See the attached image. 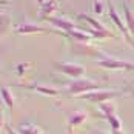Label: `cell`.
<instances>
[{
	"label": "cell",
	"mask_w": 134,
	"mask_h": 134,
	"mask_svg": "<svg viewBox=\"0 0 134 134\" xmlns=\"http://www.w3.org/2000/svg\"><path fill=\"white\" fill-rule=\"evenodd\" d=\"M97 65L100 68H105L109 71H134V62H128V60H122L117 57H111L108 54H103L97 62Z\"/></svg>",
	"instance_id": "cell-1"
},
{
	"label": "cell",
	"mask_w": 134,
	"mask_h": 134,
	"mask_svg": "<svg viewBox=\"0 0 134 134\" xmlns=\"http://www.w3.org/2000/svg\"><path fill=\"white\" fill-rule=\"evenodd\" d=\"M66 88H68V93H71L72 96H82V94L100 90V83L82 77V79H76V80H72L71 83H68Z\"/></svg>",
	"instance_id": "cell-2"
},
{
	"label": "cell",
	"mask_w": 134,
	"mask_h": 134,
	"mask_svg": "<svg viewBox=\"0 0 134 134\" xmlns=\"http://www.w3.org/2000/svg\"><path fill=\"white\" fill-rule=\"evenodd\" d=\"M54 68L59 69L62 74H65L71 79H82L83 74H85V66L83 65H79V63H74V62H57L54 63Z\"/></svg>",
	"instance_id": "cell-3"
},
{
	"label": "cell",
	"mask_w": 134,
	"mask_h": 134,
	"mask_svg": "<svg viewBox=\"0 0 134 134\" xmlns=\"http://www.w3.org/2000/svg\"><path fill=\"white\" fill-rule=\"evenodd\" d=\"M120 94L122 91H116V90H96V91H91V93L82 94L80 99L88 100V102H94V103H103V102H108L113 97H117Z\"/></svg>",
	"instance_id": "cell-4"
},
{
	"label": "cell",
	"mask_w": 134,
	"mask_h": 134,
	"mask_svg": "<svg viewBox=\"0 0 134 134\" xmlns=\"http://www.w3.org/2000/svg\"><path fill=\"white\" fill-rule=\"evenodd\" d=\"M107 3H108V13H109V19H111V20H113V23H114V25H116V26L122 31V34H123L125 40H126L134 48V37L131 36V32L128 31V28H126V25H125V22L120 19V15L117 14L116 8H114V5H113V2H111V0H107Z\"/></svg>",
	"instance_id": "cell-5"
},
{
	"label": "cell",
	"mask_w": 134,
	"mask_h": 134,
	"mask_svg": "<svg viewBox=\"0 0 134 134\" xmlns=\"http://www.w3.org/2000/svg\"><path fill=\"white\" fill-rule=\"evenodd\" d=\"M72 51L76 54H79V55H86V57H96V55H99V57H102L105 53H102V51H99L96 46H91L88 42H72Z\"/></svg>",
	"instance_id": "cell-6"
},
{
	"label": "cell",
	"mask_w": 134,
	"mask_h": 134,
	"mask_svg": "<svg viewBox=\"0 0 134 134\" xmlns=\"http://www.w3.org/2000/svg\"><path fill=\"white\" fill-rule=\"evenodd\" d=\"M45 32H54V31L43 28L37 23H32V22H22L15 28V34H45Z\"/></svg>",
	"instance_id": "cell-7"
},
{
	"label": "cell",
	"mask_w": 134,
	"mask_h": 134,
	"mask_svg": "<svg viewBox=\"0 0 134 134\" xmlns=\"http://www.w3.org/2000/svg\"><path fill=\"white\" fill-rule=\"evenodd\" d=\"M79 17H80V19H83V20L86 22V25H90V26L93 28L94 31H97V32H103V34L109 36L111 39H114V37H116V36H114V34H113V32H111V31H109L108 28L103 26V25H102V23H100V22H99V20H97L96 17L90 15V14H80Z\"/></svg>",
	"instance_id": "cell-8"
},
{
	"label": "cell",
	"mask_w": 134,
	"mask_h": 134,
	"mask_svg": "<svg viewBox=\"0 0 134 134\" xmlns=\"http://www.w3.org/2000/svg\"><path fill=\"white\" fill-rule=\"evenodd\" d=\"M46 20H48L49 23H53L54 26L60 28V29L63 31V34H66V32H69V31L79 28L74 22H71V20L66 19V17H55V15H53V17H49V19H46Z\"/></svg>",
	"instance_id": "cell-9"
},
{
	"label": "cell",
	"mask_w": 134,
	"mask_h": 134,
	"mask_svg": "<svg viewBox=\"0 0 134 134\" xmlns=\"http://www.w3.org/2000/svg\"><path fill=\"white\" fill-rule=\"evenodd\" d=\"M19 86H23V88H28V90L37 91V93L45 94V96H59V90L51 88V86H46V85H40V83H19Z\"/></svg>",
	"instance_id": "cell-10"
},
{
	"label": "cell",
	"mask_w": 134,
	"mask_h": 134,
	"mask_svg": "<svg viewBox=\"0 0 134 134\" xmlns=\"http://www.w3.org/2000/svg\"><path fill=\"white\" fill-rule=\"evenodd\" d=\"M57 8H59V2H57V0H46V3L40 6L39 19H40V20H46V19L53 17V13L57 11Z\"/></svg>",
	"instance_id": "cell-11"
},
{
	"label": "cell",
	"mask_w": 134,
	"mask_h": 134,
	"mask_svg": "<svg viewBox=\"0 0 134 134\" xmlns=\"http://www.w3.org/2000/svg\"><path fill=\"white\" fill-rule=\"evenodd\" d=\"M63 36H68L72 42H90L93 39V36L88 31H85L83 28H76V29L69 31L66 34H63Z\"/></svg>",
	"instance_id": "cell-12"
},
{
	"label": "cell",
	"mask_w": 134,
	"mask_h": 134,
	"mask_svg": "<svg viewBox=\"0 0 134 134\" xmlns=\"http://www.w3.org/2000/svg\"><path fill=\"white\" fill-rule=\"evenodd\" d=\"M17 133L19 134H45L37 125L32 123H22L17 126Z\"/></svg>",
	"instance_id": "cell-13"
},
{
	"label": "cell",
	"mask_w": 134,
	"mask_h": 134,
	"mask_svg": "<svg viewBox=\"0 0 134 134\" xmlns=\"http://www.w3.org/2000/svg\"><path fill=\"white\" fill-rule=\"evenodd\" d=\"M0 96H2V100L6 105V108H9V111H11L14 108V96L11 93V90L6 86H0Z\"/></svg>",
	"instance_id": "cell-14"
},
{
	"label": "cell",
	"mask_w": 134,
	"mask_h": 134,
	"mask_svg": "<svg viewBox=\"0 0 134 134\" xmlns=\"http://www.w3.org/2000/svg\"><path fill=\"white\" fill-rule=\"evenodd\" d=\"M123 13H125V25L128 28V31L131 32V36H134V13L130 9L126 3L123 5Z\"/></svg>",
	"instance_id": "cell-15"
},
{
	"label": "cell",
	"mask_w": 134,
	"mask_h": 134,
	"mask_svg": "<svg viewBox=\"0 0 134 134\" xmlns=\"http://www.w3.org/2000/svg\"><path fill=\"white\" fill-rule=\"evenodd\" d=\"M85 119H86V114L82 113V111L71 113V116H69V125H71V128L76 126V125H80L82 122H85Z\"/></svg>",
	"instance_id": "cell-16"
},
{
	"label": "cell",
	"mask_w": 134,
	"mask_h": 134,
	"mask_svg": "<svg viewBox=\"0 0 134 134\" xmlns=\"http://www.w3.org/2000/svg\"><path fill=\"white\" fill-rule=\"evenodd\" d=\"M11 25V15L8 13H0V34H5Z\"/></svg>",
	"instance_id": "cell-17"
},
{
	"label": "cell",
	"mask_w": 134,
	"mask_h": 134,
	"mask_svg": "<svg viewBox=\"0 0 134 134\" xmlns=\"http://www.w3.org/2000/svg\"><path fill=\"white\" fill-rule=\"evenodd\" d=\"M99 107L102 109V113L105 114V116H111V114H116V107H114V103H111L109 100L108 102H103V103H99Z\"/></svg>",
	"instance_id": "cell-18"
},
{
	"label": "cell",
	"mask_w": 134,
	"mask_h": 134,
	"mask_svg": "<svg viewBox=\"0 0 134 134\" xmlns=\"http://www.w3.org/2000/svg\"><path fill=\"white\" fill-rule=\"evenodd\" d=\"M107 119H108V122H109V125L113 126V130H114V131H119V130H120V126H122L120 119H119L116 114H111V116H108Z\"/></svg>",
	"instance_id": "cell-19"
},
{
	"label": "cell",
	"mask_w": 134,
	"mask_h": 134,
	"mask_svg": "<svg viewBox=\"0 0 134 134\" xmlns=\"http://www.w3.org/2000/svg\"><path fill=\"white\" fill-rule=\"evenodd\" d=\"M93 8H94V13L96 14H103V11H105V5H103L102 0H94Z\"/></svg>",
	"instance_id": "cell-20"
},
{
	"label": "cell",
	"mask_w": 134,
	"mask_h": 134,
	"mask_svg": "<svg viewBox=\"0 0 134 134\" xmlns=\"http://www.w3.org/2000/svg\"><path fill=\"white\" fill-rule=\"evenodd\" d=\"M28 66H31V63H19V65H15V69H17V74H19V76L25 74V69H26Z\"/></svg>",
	"instance_id": "cell-21"
},
{
	"label": "cell",
	"mask_w": 134,
	"mask_h": 134,
	"mask_svg": "<svg viewBox=\"0 0 134 134\" xmlns=\"http://www.w3.org/2000/svg\"><path fill=\"white\" fill-rule=\"evenodd\" d=\"M5 126H6V131H8V134H19V133H17V131L13 128V126H9V125H5Z\"/></svg>",
	"instance_id": "cell-22"
},
{
	"label": "cell",
	"mask_w": 134,
	"mask_h": 134,
	"mask_svg": "<svg viewBox=\"0 0 134 134\" xmlns=\"http://www.w3.org/2000/svg\"><path fill=\"white\" fill-rule=\"evenodd\" d=\"M3 125H5V122H3V116L0 114V130H2V126H3Z\"/></svg>",
	"instance_id": "cell-23"
},
{
	"label": "cell",
	"mask_w": 134,
	"mask_h": 134,
	"mask_svg": "<svg viewBox=\"0 0 134 134\" xmlns=\"http://www.w3.org/2000/svg\"><path fill=\"white\" fill-rule=\"evenodd\" d=\"M36 2H37V3H39V5H45V3H46V0H36Z\"/></svg>",
	"instance_id": "cell-24"
},
{
	"label": "cell",
	"mask_w": 134,
	"mask_h": 134,
	"mask_svg": "<svg viewBox=\"0 0 134 134\" xmlns=\"http://www.w3.org/2000/svg\"><path fill=\"white\" fill-rule=\"evenodd\" d=\"M94 134H107V133H102V131H96Z\"/></svg>",
	"instance_id": "cell-25"
},
{
	"label": "cell",
	"mask_w": 134,
	"mask_h": 134,
	"mask_svg": "<svg viewBox=\"0 0 134 134\" xmlns=\"http://www.w3.org/2000/svg\"><path fill=\"white\" fill-rule=\"evenodd\" d=\"M68 134H72V128H69V131H68Z\"/></svg>",
	"instance_id": "cell-26"
}]
</instances>
